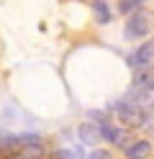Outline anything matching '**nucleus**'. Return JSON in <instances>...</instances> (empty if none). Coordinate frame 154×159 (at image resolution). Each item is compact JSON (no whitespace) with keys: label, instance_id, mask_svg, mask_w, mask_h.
<instances>
[{"label":"nucleus","instance_id":"obj_1","mask_svg":"<svg viewBox=\"0 0 154 159\" xmlns=\"http://www.w3.org/2000/svg\"><path fill=\"white\" fill-rule=\"evenodd\" d=\"M116 116H118V121L121 123H126V126H139L147 121V116H152V108L147 111V105H139V103H133V100H121L116 105Z\"/></svg>","mask_w":154,"mask_h":159},{"label":"nucleus","instance_id":"obj_2","mask_svg":"<svg viewBox=\"0 0 154 159\" xmlns=\"http://www.w3.org/2000/svg\"><path fill=\"white\" fill-rule=\"evenodd\" d=\"M21 141H23L18 146V157L21 159H44L46 157V146L41 144V139L36 134H23Z\"/></svg>","mask_w":154,"mask_h":159},{"label":"nucleus","instance_id":"obj_3","mask_svg":"<svg viewBox=\"0 0 154 159\" xmlns=\"http://www.w3.org/2000/svg\"><path fill=\"white\" fill-rule=\"evenodd\" d=\"M126 39H144L149 34V18L144 16L141 11H136V13H131L128 16V21H126Z\"/></svg>","mask_w":154,"mask_h":159},{"label":"nucleus","instance_id":"obj_4","mask_svg":"<svg viewBox=\"0 0 154 159\" xmlns=\"http://www.w3.org/2000/svg\"><path fill=\"white\" fill-rule=\"evenodd\" d=\"M133 90H152V67H139L133 72Z\"/></svg>","mask_w":154,"mask_h":159},{"label":"nucleus","instance_id":"obj_5","mask_svg":"<svg viewBox=\"0 0 154 159\" xmlns=\"http://www.w3.org/2000/svg\"><path fill=\"white\" fill-rule=\"evenodd\" d=\"M152 39L147 44H141L139 49H136V54L131 57V64H139V67H152Z\"/></svg>","mask_w":154,"mask_h":159},{"label":"nucleus","instance_id":"obj_6","mask_svg":"<svg viewBox=\"0 0 154 159\" xmlns=\"http://www.w3.org/2000/svg\"><path fill=\"white\" fill-rule=\"evenodd\" d=\"M149 154H152V144L149 141H136V144L126 146V157L128 159H147Z\"/></svg>","mask_w":154,"mask_h":159},{"label":"nucleus","instance_id":"obj_7","mask_svg":"<svg viewBox=\"0 0 154 159\" xmlns=\"http://www.w3.org/2000/svg\"><path fill=\"white\" fill-rule=\"evenodd\" d=\"M98 136L103 139V141H108V144H116V141H118V136H121V128H118V126H113L110 121H105V123L98 128Z\"/></svg>","mask_w":154,"mask_h":159},{"label":"nucleus","instance_id":"obj_8","mask_svg":"<svg viewBox=\"0 0 154 159\" xmlns=\"http://www.w3.org/2000/svg\"><path fill=\"white\" fill-rule=\"evenodd\" d=\"M92 13H95V21L98 23H110V8L105 0H92Z\"/></svg>","mask_w":154,"mask_h":159},{"label":"nucleus","instance_id":"obj_9","mask_svg":"<svg viewBox=\"0 0 154 159\" xmlns=\"http://www.w3.org/2000/svg\"><path fill=\"white\" fill-rule=\"evenodd\" d=\"M80 139H82V141H85V144H95L98 141V128L95 126H92V123H82L80 126Z\"/></svg>","mask_w":154,"mask_h":159},{"label":"nucleus","instance_id":"obj_10","mask_svg":"<svg viewBox=\"0 0 154 159\" xmlns=\"http://www.w3.org/2000/svg\"><path fill=\"white\" fill-rule=\"evenodd\" d=\"M141 3H144V0H118V11L123 16H131V13L141 11Z\"/></svg>","mask_w":154,"mask_h":159},{"label":"nucleus","instance_id":"obj_11","mask_svg":"<svg viewBox=\"0 0 154 159\" xmlns=\"http://www.w3.org/2000/svg\"><path fill=\"white\" fill-rule=\"evenodd\" d=\"M18 154L13 152V149H5V146H0V159H16Z\"/></svg>","mask_w":154,"mask_h":159},{"label":"nucleus","instance_id":"obj_12","mask_svg":"<svg viewBox=\"0 0 154 159\" xmlns=\"http://www.w3.org/2000/svg\"><path fill=\"white\" fill-rule=\"evenodd\" d=\"M90 159H108V154H105V152H92Z\"/></svg>","mask_w":154,"mask_h":159},{"label":"nucleus","instance_id":"obj_13","mask_svg":"<svg viewBox=\"0 0 154 159\" xmlns=\"http://www.w3.org/2000/svg\"><path fill=\"white\" fill-rule=\"evenodd\" d=\"M51 159H59V157H51Z\"/></svg>","mask_w":154,"mask_h":159}]
</instances>
